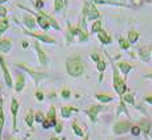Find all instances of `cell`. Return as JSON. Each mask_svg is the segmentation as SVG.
<instances>
[{
  "instance_id": "29",
  "label": "cell",
  "mask_w": 152,
  "mask_h": 140,
  "mask_svg": "<svg viewBox=\"0 0 152 140\" xmlns=\"http://www.w3.org/2000/svg\"><path fill=\"white\" fill-rule=\"evenodd\" d=\"M145 3H151V0H131V4L128 7H134V8H139L142 7Z\"/></svg>"
},
{
  "instance_id": "19",
  "label": "cell",
  "mask_w": 152,
  "mask_h": 140,
  "mask_svg": "<svg viewBox=\"0 0 152 140\" xmlns=\"http://www.w3.org/2000/svg\"><path fill=\"white\" fill-rule=\"evenodd\" d=\"M45 119H47L48 122H51V124H52L53 127L56 125L58 120H56V109H55V107H53V106L50 107V111H48V114H47V116H45Z\"/></svg>"
},
{
  "instance_id": "50",
  "label": "cell",
  "mask_w": 152,
  "mask_h": 140,
  "mask_svg": "<svg viewBox=\"0 0 152 140\" xmlns=\"http://www.w3.org/2000/svg\"><path fill=\"white\" fill-rule=\"evenodd\" d=\"M151 55H152V47H151Z\"/></svg>"
},
{
  "instance_id": "9",
  "label": "cell",
  "mask_w": 152,
  "mask_h": 140,
  "mask_svg": "<svg viewBox=\"0 0 152 140\" xmlns=\"http://www.w3.org/2000/svg\"><path fill=\"white\" fill-rule=\"evenodd\" d=\"M18 111H19V101L13 96L11 100V114H12V131L18 132Z\"/></svg>"
},
{
  "instance_id": "13",
  "label": "cell",
  "mask_w": 152,
  "mask_h": 140,
  "mask_svg": "<svg viewBox=\"0 0 152 140\" xmlns=\"http://www.w3.org/2000/svg\"><path fill=\"white\" fill-rule=\"evenodd\" d=\"M12 50V42L7 37H0V53H10Z\"/></svg>"
},
{
  "instance_id": "37",
  "label": "cell",
  "mask_w": 152,
  "mask_h": 140,
  "mask_svg": "<svg viewBox=\"0 0 152 140\" xmlns=\"http://www.w3.org/2000/svg\"><path fill=\"white\" fill-rule=\"evenodd\" d=\"M89 58H91L95 63H99V61L102 60V59H100V53H97V52H92L91 55H89Z\"/></svg>"
},
{
  "instance_id": "8",
  "label": "cell",
  "mask_w": 152,
  "mask_h": 140,
  "mask_svg": "<svg viewBox=\"0 0 152 140\" xmlns=\"http://www.w3.org/2000/svg\"><path fill=\"white\" fill-rule=\"evenodd\" d=\"M0 68H1V71H3V76H4L5 85H7L8 88H12L13 87L12 77H11L10 71H8V67H7V63H5V59L3 58L1 53H0Z\"/></svg>"
},
{
  "instance_id": "15",
  "label": "cell",
  "mask_w": 152,
  "mask_h": 140,
  "mask_svg": "<svg viewBox=\"0 0 152 140\" xmlns=\"http://www.w3.org/2000/svg\"><path fill=\"white\" fill-rule=\"evenodd\" d=\"M116 67H118L119 71H120L121 74L126 76V80H127V76H128V74L131 72V69L134 68V66H132V64H129L128 61H119V63L116 64Z\"/></svg>"
},
{
  "instance_id": "11",
  "label": "cell",
  "mask_w": 152,
  "mask_h": 140,
  "mask_svg": "<svg viewBox=\"0 0 152 140\" xmlns=\"http://www.w3.org/2000/svg\"><path fill=\"white\" fill-rule=\"evenodd\" d=\"M103 109H104L103 106H91L89 108L84 109V114L91 119L92 123H96L97 122V114H99L100 111H103Z\"/></svg>"
},
{
  "instance_id": "45",
  "label": "cell",
  "mask_w": 152,
  "mask_h": 140,
  "mask_svg": "<svg viewBox=\"0 0 152 140\" xmlns=\"http://www.w3.org/2000/svg\"><path fill=\"white\" fill-rule=\"evenodd\" d=\"M83 140H89V135H86V136H84V139Z\"/></svg>"
},
{
  "instance_id": "51",
  "label": "cell",
  "mask_w": 152,
  "mask_h": 140,
  "mask_svg": "<svg viewBox=\"0 0 152 140\" xmlns=\"http://www.w3.org/2000/svg\"><path fill=\"white\" fill-rule=\"evenodd\" d=\"M119 1H123V0H119Z\"/></svg>"
},
{
  "instance_id": "35",
  "label": "cell",
  "mask_w": 152,
  "mask_h": 140,
  "mask_svg": "<svg viewBox=\"0 0 152 140\" xmlns=\"http://www.w3.org/2000/svg\"><path fill=\"white\" fill-rule=\"evenodd\" d=\"M35 5V8H36L37 11L39 9H43V7H44V1L43 0H35V1H32Z\"/></svg>"
},
{
  "instance_id": "39",
  "label": "cell",
  "mask_w": 152,
  "mask_h": 140,
  "mask_svg": "<svg viewBox=\"0 0 152 140\" xmlns=\"http://www.w3.org/2000/svg\"><path fill=\"white\" fill-rule=\"evenodd\" d=\"M7 13H8V9L7 7H4V5H0V18H7Z\"/></svg>"
},
{
  "instance_id": "10",
  "label": "cell",
  "mask_w": 152,
  "mask_h": 140,
  "mask_svg": "<svg viewBox=\"0 0 152 140\" xmlns=\"http://www.w3.org/2000/svg\"><path fill=\"white\" fill-rule=\"evenodd\" d=\"M131 127L132 125L128 120H121V122H118L113 125V132H115V135H123V133L128 132Z\"/></svg>"
},
{
  "instance_id": "36",
  "label": "cell",
  "mask_w": 152,
  "mask_h": 140,
  "mask_svg": "<svg viewBox=\"0 0 152 140\" xmlns=\"http://www.w3.org/2000/svg\"><path fill=\"white\" fill-rule=\"evenodd\" d=\"M69 96H71V91H69L68 88H63V90H61V98L69 99Z\"/></svg>"
},
{
  "instance_id": "6",
  "label": "cell",
  "mask_w": 152,
  "mask_h": 140,
  "mask_svg": "<svg viewBox=\"0 0 152 140\" xmlns=\"http://www.w3.org/2000/svg\"><path fill=\"white\" fill-rule=\"evenodd\" d=\"M23 34L27 35V36L34 37L37 42L45 43V44H56V40L53 39V37L48 36L47 34H37V32H32V31H28V29H23Z\"/></svg>"
},
{
  "instance_id": "16",
  "label": "cell",
  "mask_w": 152,
  "mask_h": 140,
  "mask_svg": "<svg viewBox=\"0 0 152 140\" xmlns=\"http://www.w3.org/2000/svg\"><path fill=\"white\" fill-rule=\"evenodd\" d=\"M24 87H26V77H24V75L18 74V77H16V82H15L16 93H20L21 91L24 90Z\"/></svg>"
},
{
  "instance_id": "41",
  "label": "cell",
  "mask_w": 152,
  "mask_h": 140,
  "mask_svg": "<svg viewBox=\"0 0 152 140\" xmlns=\"http://www.w3.org/2000/svg\"><path fill=\"white\" fill-rule=\"evenodd\" d=\"M36 98H37V100H39V101H42L43 99H44V95H43L40 91H36Z\"/></svg>"
},
{
  "instance_id": "4",
  "label": "cell",
  "mask_w": 152,
  "mask_h": 140,
  "mask_svg": "<svg viewBox=\"0 0 152 140\" xmlns=\"http://www.w3.org/2000/svg\"><path fill=\"white\" fill-rule=\"evenodd\" d=\"M81 15L86 16L87 21H95L97 19H102L99 9L96 8V4H94L89 0H86L83 4V9H81Z\"/></svg>"
},
{
  "instance_id": "12",
  "label": "cell",
  "mask_w": 152,
  "mask_h": 140,
  "mask_svg": "<svg viewBox=\"0 0 152 140\" xmlns=\"http://www.w3.org/2000/svg\"><path fill=\"white\" fill-rule=\"evenodd\" d=\"M137 55L142 59L143 61H150L151 59V48L147 45H142V47H137Z\"/></svg>"
},
{
  "instance_id": "14",
  "label": "cell",
  "mask_w": 152,
  "mask_h": 140,
  "mask_svg": "<svg viewBox=\"0 0 152 140\" xmlns=\"http://www.w3.org/2000/svg\"><path fill=\"white\" fill-rule=\"evenodd\" d=\"M23 24L28 29H35V27H36V19H35V16L31 15V13H26V15L23 16Z\"/></svg>"
},
{
  "instance_id": "20",
  "label": "cell",
  "mask_w": 152,
  "mask_h": 140,
  "mask_svg": "<svg viewBox=\"0 0 152 140\" xmlns=\"http://www.w3.org/2000/svg\"><path fill=\"white\" fill-rule=\"evenodd\" d=\"M61 116L64 117V119H68L69 116L72 115V112H79L77 108H74V107L71 106H66V107H61Z\"/></svg>"
},
{
  "instance_id": "40",
  "label": "cell",
  "mask_w": 152,
  "mask_h": 140,
  "mask_svg": "<svg viewBox=\"0 0 152 140\" xmlns=\"http://www.w3.org/2000/svg\"><path fill=\"white\" fill-rule=\"evenodd\" d=\"M55 131H56V132H58V133H60L61 132V131H63V124H61V123H56V125H55Z\"/></svg>"
},
{
  "instance_id": "18",
  "label": "cell",
  "mask_w": 152,
  "mask_h": 140,
  "mask_svg": "<svg viewBox=\"0 0 152 140\" xmlns=\"http://www.w3.org/2000/svg\"><path fill=\"white\" fill-rule=\"evenodd\" d=\"M139 37H140V34L136 29H129L128 34H127V40L129 42V44H136Z\"/></svg>"
},
{
  "instance_id": "47",
  "label": "cell",
  "mask_w": 152,
  "mask_h": 140,
  "mask_svg": "<svg viewBox=\"0 0 152 140\" xmlns=\"http://www.w3.org/2000/svg\"><path fill=\"white\" fill-rule=\"evenodd\" d=\"M5 1H8V0H0V5H1L3 3H5Z\"/></svg>"
},
{
  "instance_id": "21",
  "label": "cell",
  "mask_w": 152,
  "mask_h": 140,
  "mask_svg": "<svg viewBox=\"0 0 152 140\" xmlns=\"http://www.w3.org/2000/svg\"><path fill=\"white\" fill-rule=\"evenodd\" d=\"M103 29V20L102 19H97V20L92 21V26H91V34H99L100 31Z\"/></svg>"
},
{
  "instance_id": "25",
  "label": "cell",
  "mask_w": 152,
  "mask_h": 140,
  "mask_svg": "<svg viewBox=\"0 0 152 140\" xmlns=\"http://www.w3.org/2000/svg\"><path fill=\"white\" fill-rule=\"evenodd\" d=\"M8 28H10V20L7 18H1L0 19V36L5 31H8Z\"/></svg>"
},
{
  "instance_id": "49",
  "label": "cell",
  "mask_w": 152,
  "mask_h": 140,
  "mask_svg": "<svg viewBox=\"0 0 152 140\" xmlns=\"http://www.w3.org/2000/svg\"><path fill=\"white\" fill-rule=\"evenodd\" d=\"M8 140H16V139H12V138H11V139H8Z\"/></svg>"
},
{
  "instance_id": "42",
  "label": "cell",
  "mask_w": 152,
  "mask_h": 140,
  "mask_svg": "<svg viewBox=\"0 0 152 140\" xmlns=\"http://www.w3.org/2000/svg\"><path fill=\"white\" fill-rule=\"evenodd\" d=\"M144 100L147 101L148 104H152V96H145V98H144Z\"/></svg>"
},
{
  "instance_id": "43",
  "label": "cell",
  "mask_w": 152,
  "mask_h": 140,
  "mask_svg": "<svg viewBox=\"0 0 152 140\" xmlns=\"http://www.w3.org/2000/svg\"><path fill=\"white\" fill-rule=\"evenodd\" d=\"M145 79H152V72H151V74H148V75H145Z\"/></svg>"
},
{
  "instance_id": "26",
  "label": "cell",
  "mask_w": 152,
  "mask_h": 140,
  "mask_svg": "<svg viewBox=\"0 0 152 140\" xmlns=\"http://www.w3.org/2000/svg\"><path fill=\"white\" fill-rule=\"evenodd\" d=\"M118 42H119V45H120V48H121V50H124V51L129 50V47H131L129 42L127 39H124L123 36H119L118 37Z\"/></svg>"
},
{
  "instance_id": "23",
  "label": "cell",
  "mask_w": 152,
  "mask_h": 140,
  "mask_svg": "<svg viewBox=\"0 0 152 140\" xmlns=\"http://www.w3.org/2000/svg\"><path fill=\"white\" fill-rule=\"evenodd\" d=\"M95 98L97 99V100L100 101V103H110V101H112L113 100V98L112 96H110V95H107V93H96L95 95Z\"/></svg>"
},
{
  "instance_id": "31",
  "label": "cell",
  "mask_w": 152,
  "mask_h": 140,
  "mask_svg": "<svg viewBox=\"0 0 152 140\" xmlns=\"http://www.w3.org/2000/svg\"><path fill=\"white\" fill-rule=\"evenodd\" d=\"M72 130L75 131V133H76L77 136H83V135H84V133H83V130H81V128L79 127L77 123H76V122L72 123Z\"/></svg>"
},
{
  "instance_id": "22",
  "label": "cell",
  "mask_w": 152,
  "mask_h": 140,
  "mask_svg": "<svg viewBox=\"0 0 152 140\" xmlns=\"http://www.w3.org/2000/svg\"><path fill=\"white\" fill-rule=\"evenodd\" d=\"M34 122H35V114H34L32 109H29V112L24 116V123H26L29 128H32L34 127Z\"/></svg>"
},
{
  "instance_id": "34",
  "label": "cell",
  "mask_w": 152,
  "mask_h": 140,
  "mask_svg": "<svg viewBox=\"0 0 152 140\" xmlns=\"http://www.w3.org/2000/svg\"><path fill=\"white\" fill-rule=\"evenodd\" d=\"M131 132L134 136H139L140 132H142V128H140L139 125H134V127H131Z\"/></svg>"
},
{
  "instance_id": "3",
  "label": "cell",
  "mask_w": 152,
  "mask_h": 140,
  "mask_svg": "<svg viewBox=\"0 0 152 140\" xmlns=\"http://www.w3.org/2000/svg\"><path fill=\"white\" fill-rule=\"evenodd\" d=\"M105 55L108 56V53L105 52ZM108 58H110V56H108ZM110 60H111V67H112V72H113V74H112L113 75V88H115L116 93H118L120 98H123V96L126 95V92H127L126 80L120 77V71H119V68L116 67L115 61H113L111 58H110Z\"/></svg>"
},
{
  "instance_id": "7",
  "label": "cell",
  "mask_w": 152,
  "mask_h": 140,
  "mask_svg": "<svg viewBox=\"0 0 152 140\" xmlns=\"http://www.w3.org/2000/svg\"><path fill=\"white\" fill-rule=\"evenodd\" d=\"M34 48H35V51H36V55H37V60H39V63L42 64L43 67H47L48 66V55L44 52V50L42 48V45H40V43L37 42V40H35L34 43Z\"/></svg>"
},
{
  "instance_id": "28",
  "label": "cell",
  "mask_w": 152,
  "mask_h": 140,
  "mask_svg": "<svg viewBox=\"0 0 152 140\" xmlns=\"http://www.w3.org/2000/svg\"><path fill=\"white\" fill-rule=\"evenodd\" d=\"M5 123V117H4V111H3V107L0 108V140H3V127H4Z\"/></svg>"
},
{
  "instance_id": "48",
  "label": "cell",
  "mask_w": 152,
  "mask_h": 140,
  "mask_svg": "<svg viewBox=\"0 0 152 140\" xmlns=\"http://www.w3.org/2000/svg\"><path fill=\"white\" fill-rule=\"evenodd\" d=\"M50 140H59V139H58V138H55V136H53V138H51Z\"/></svg>"
},
{
  "instance_id": "27",
  "label": "cell",
  "mask_w": 152,
  "mask_h": 140,
  "mask_svg": "<svg viewBox=\"0 0 152 140\" xmlns=\"http://www.w3.org/2000/svg\"><path fill=\"white\" fill-rule=\"evenodd\" d=\"M96 68H97V71L100 72V82H102V77H103V72L105 71V68H107V61L105 60H100L99 63H96Z\"/></svg>"
},
{
  "instance_id": "32",
  "label": "cell",
  "mask_w": 152,
  "mask_h": 140,
  "mask_svg": "<svg viewBox=\"0 0 152 140\" xmlns=\"http://www.w3.org/2000/svg\"><path fill=\"white\" fill-rule=\"evenodd\" d=\"M123 101H126V103H129V104H135L134 95H132V93H126V95L123 96Z\"/></svg>"
},
{
  "instance_id": "38",
  "label": "cell",
  "mask_w": 152,
  "mask_h": 140,
  "mask_svg": "<svg viewBox=\"0 0 152 140\" xmlns=\"http://www.w3.org/2000/svg\"><path fill=\"white\" fill-rule=\"evenodd\" d=\"M120 112H126V114H128V111H127V108H126V104H124V101H123V100H121V101H120V104H119L118 115L120 114Z\"/></svg>"
},
{
  "instance_id": "33",
  "label": "cell",
  "mask_w": 152,
  "mask_h": 140,
  "mask_svg": "<svg viewBox=\"0 0 152 140\" xmlns=\"http://www.w3.org/2000/svg\"><path fill=\"white\" fill-rule=\"evenodd\" d=\"M139 127L142 128V130H143V132H144L145 135H147V133H148V131H150V124H148V123H147V120H143V122L140 123V125H139Z\"/></svg>"
},
{
  "instance_id": "2",
  "label": "cell",
  "mask_w": 152,
  "mask_h": 140,
  "mask_svg": "<svg viewBox=\"0 0 152 140\" xmlns=\"http://www.w3.org/2000/svg\"><path fill=\"white\" fill-rule=\"evenodd\" d=\"M89 37L88 31L83 29L79 24L72 26L69 21H67V34H66V40H67V45H69L75 39H77L80 43H86Z\"/></svg>"
},
{
  "instance_id": "24",
  "label": "cell",
  "mask_w": 152,
  "mask_h": 140,
  "mask_svg": "<svg viewBox=\"0 0 152 140\" xmlns=\"http://www.w3.org/2000/svg\"><path fill=\"white\" fill-rule=\"evenodd\" d=\"M66 9V4H64V0H55L53 1V12L58 13L61 11Z\"/></svg>"
},
{
  "instance_id": "17",
  "label": "cell",
  "mask_w": 152,
  "mask_h": 140,
  "mask_svg": "<svg viewBox=\"0 0 152 140\" xmlns=\"http://www.w3.org/2000/svg\"><path fill=\"white\" fill-rule=\"evenodd\" d=\"M96 35H97V37H99V40H100V43H102V44L108 45V44H111V43H112V37H111L110 35L104 31V29H102V31H100L99 34H96Z\"/></svg>"
},
{
  "instance_id": "46",
  "label": "cell",
  "mask_w": 152,
  "mask_h": 140,
  "mask_svg": "<svg viewBox=\"0 0 152 140\" xmlns=\"http://www.w3.org/2000/svg\"><path fill=\"white\" fill-rule=\"evenodd\" d=\"M64 4H66V8L68 7V0H64Z\"/></svg>"
},
{
  "instance_id": "1",
  "label": "cell",
  "mask_w": 152,
  "mask_h": 140,
  "mask_svg": "<svg viewBox=\"0 0 152 140\" xmlns=\"http://www.w3.org/2000/svg\"><path fill=\"white\" fill-rule=\"evenodd\" d=\"M66 71L71 77H80L86 72V67L81 60V56L75 53V55L67 58L66 60Z\"/></svg>"
},
{
  "instance_id": "5",
  "label": "cell",
  "mask_w": 152,
  "mask_h": 140,
  "mask_svg": "<svg viewBox=\"0 0 152 140\" xmlns=\"http://www.w3.org/2000/svg\"><path fill=\"white\" fill-rule=\"evenodd\" d=\"M16 67H18V68H20V69H23V71H26L27 74H28L29 76L34 79V82H35V84H36V85H39V83L42 82L43 79H45V77H47V74H44V72H39V71H35V69L29 68V67L27 66V64H24V63L16 64Z\"/></svg>"
},
{
  "instance_id": "44",
  "label": "cell",
  "mask_w": 152,
  "mask_h": 140,
  "mask_svg": "<svg viewBox=\"0 0 152 140\" xmlns=\"http://www.w3.org/2000/svg\"><path fill=\"white\" fill-rule=\"evenodd\" d=\"M107 1H110V3H118L119 0H107Z\"/></svg>"
},
{
  "instance_id": "30",
  "label": "cell",
  "mask_w": 152,
  "mask_h": 140,
  "mask_svg": "<svg viewBox=\"0 0 152 140\" xmlns=\"http://www.w3.org/2000/svg\"><path fill=\"white\" fill-rule=\"evenodd\" d=\"M45 120V115L43 114L42 111H36V114H35V122L36 123H43Z\"/></svg>"
}]
</instances>
